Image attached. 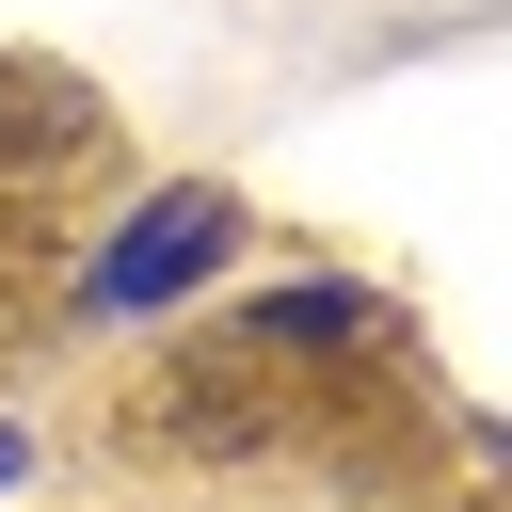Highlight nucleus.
I'll return each instance as SVG.
<instances>
[{"label":"nucleus","instance_id":"1","mask_svg":"<svg viewBox=\"0 0 512 512\" xmlns=\"http://www.w3.org/2000/svg\"><path fill=\"white\" fill-rule=\"evenodd\" d=\"M224 240H240V208H224V192H160V208H128V224H112L96 304H176V288H192Z\"/></svg>","mask_w":512,"mask_h":512},{"label":"nucleus","instance_id":"2","mask_svg":"<svg viewBox=\"0 0 512 512\" xmlns=\"http://www.w3.org/2000/svg\"><path fill=\"white\" fill-rule=\"evenodd\" d=\"M0 480H16V432H0Z\"/></svg>","mask_w":512,"mask_h":512}]
</instances>
